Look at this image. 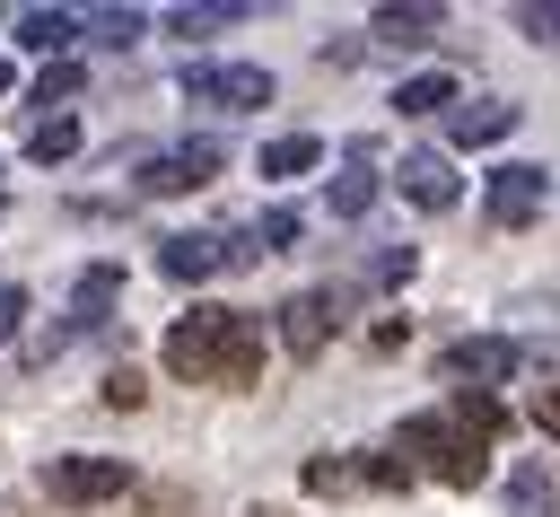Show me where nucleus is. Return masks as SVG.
<instances>
[{
  "instance_id": "nucleus-1",
  "label": "nucleus",
  "mask_w": 560,
  "mask_h": 517,
  "mask_svg": "<svg viewBox=\"0 0 560 517\" xmlns=\"http://www.w3.org/2000/svg\"><path fill=\"white\" fill-rule=\"evenodd\" d=\"M499 429H508V403H499V394H455L446 412H411V421L394 429V447L411 456V473H438V482L472 491V482L490 473Z\"/></svg>"
},
{
  "instance_id": "nucleus-2",
  "label": "nucleus",
  "mask_w": 560,
  "mask_h": 517,
  "mask_svg": "<svg viewBox=\"0 0 560 517\" xmlns=\"http://www.w3.org/2000/svg\"><path fill=\"white\" fill-rule=\"evenodd\" d=\"M158 359H166V377H184V386H254V377H262V324L236 315V307H192V315L166 324Z\"/></svg>"
},
{
  "instance_id": "nucleus-3",
  "label": "nucleus",
  "mask_w": 560,
  "mask_h": 517,
  "mask_svg": "<svg viewBox=\"0 0 560 517\" xmlns=\"http://www.w3.org/2000/svg\"><path fill=\"white\" fill-rule=\"evenodd\" d=\"M175 88H184L192 105H219V114H254V105H271V70H254V61H184Z\"/></svg>"
},
{
  "instance_id": "nucleus-4",
  "label": "nucleus",
  "mask_w": 560,
  "mask_h": 517,
  "mask_svg": "<svg viewBox=\"0 0 560 517\" xmlns=\"http://www.w3.org/2000/svg\"><path fill=\"white\" fill-rule=\"evenodd\" d=\"M438 368H446L455 386H472V394H481V386H508V377L525 368V351H516L508 333H455V342L438 351Z\"/></svg>"
},
{
  "instance_id": "nucleus-5",
  "label": "nucleus",
  "mask_w": 560,
  "mask_h": 517,
  "mask_svg": "<svg viewBox=\"0 0 560 517\" xmlns=\"http://www.w3.org/2000/svg\"><path fill=\"white\" fill-rule=\"evenodd\" d=\"M542 193H551V166H534V158H499L490 184H481V210H490L499 228H525V219L542 210Z\"/></svg>"
},
{
  "instance_id": "nucleus-6",
  "label": "nucleus",
  "mask_w": 560,
  "mask_h": 517,
  "mask_svg": "<svg viewBox=\"0 0 560 517\" xmlns=\"http://www.w3.org/2000/svg\"><path fill=\"white\" fill-rule=\"evenodd\" d=\"M44 491L70 499V508L122 499V491H131V464H122V456H52V464H44Z\"/></svg>"
},
{
  "instance_id": "nucleus-7",
  "label": "nucleus",
  "mask_w": 560,
  "mask_h": 517,
  "mask_svg": "<svg viewBox=\"0 0 560 517\" xmlns=\"http://www.w3.org/2000/svg\"><path fill=\"white\" fill-rule=\"evenodd\" d=\"M228 166V149L201 131V140H175V149H158L149 166H140V193H192V184H210Z\"/></svg>"
},
{
  "instance_id": "nucleus-8",
  "label": "nucleus",
  "mask_w": 560,
  "mask_h": 517,
  "mask_svg": "<svg viewBox=\"0 0 560 517\" xmlns=\"http://www.w3.org/2000/svg\"><path fill=\"white\" fill-rule=\"evenodd\" d=\"M332 333H341V289H298V298L280 307V342H289V359H315Z\"/></svg>"
},
{
  "instance_id": "nucleus-9",
  "label": "nucleus",
  "mask_w": 560,
  "mask_h": 517,
  "mask_svg": "<svg viewBox=\"0 0 560 517\" xmlns=\"http://www.w3.org/2000/svg\"><path fill=\"white\" fill-rule=\"evenodd\" d=\"M228 263H236V228H228V237H201V228L158 237V272H166V280H210V272H228Z\"/></svg>"
},
{
  "instance_id": "nucleus-10",
  "label": "nucleus",
  "mask_w": 560,
  "mask_h": 517,
  "mask_svg": "<svg viewBox=\"0 0 560 517\" xmlns=\"http://www.w3.org/2000/svg\"><path fill=\"white\" fill-rule=\"evenodd\" d=\"M394 184H402V202H411V210H446V202L464 193V175H455V158H446V149H411V158L394 166Z\"/></svg>"
},
{
  "instance_id": "nucleus-11",
  "label": "nucleus",
  "mask_w": 560,
  "mask_h": 517,
  "mask_svg": "<svg viewBox=\"0 0 560 517\" xmlns=\"http://www.w3.org/2000/svg\"><path fill=\"white\" fill-rule=\"evenodd\" d=\"M376 184H385V175H376V149H368V140H350V158H341V175H332V193H324V202H332V219H359V210L376 202Z\"/></svg>"
},
{
  "instance_id": "nucleus-12",
  "label": "nucleus",
  "mask_w": 560,
  "mask_h": 517,
  "mask_svg": "<svg viewBox=\"0 0 560 517\" xmlns=\"http://www.w3.org/2000/svg\"><path fill=\"white\" fill-rule=\"evenodd\" d=\"M70 35H88L70 9H18V53H44V61H61V53H70Z\"/></svg>"
},
{
  "instance_id": "nucleus-13",
  "label": "nucleus",
  "mask_w": 560,
  "mask_h": 517,
  "mask_svg": "<svg viewBox=\"0 0 560 517\" xmlns=\"http://www.w3.org/2000/svg\"><path fill=\"white\" fill-rule=\"evenodd\" d=\"M438 26H446V9H429V0H411V9H376V18H368L376 44H438Z\"/></svg>"
},
{
  "instance_id": "nucleus-14",
  "label": "nucleus",
  "mask_w": 560,
  "mask_h": 517,
  "mask_svg": "<svg viewBox=\"0 0 560 517\" xmlns=\"http://www.w3.org/2000/svg\"><path fill=\"white\" fill-rule=\"evenodd\" d=\"M271 184H289V175H315L324 166V140L315 131H280V140H262V158H254Z\"/></svg>"
},
{
  "instance_id": "nucleus-15",
  "label": "nucleus",
  "mask_w": 560,
  "mask_h": 517,
  "mask_svg": "<svg viewBox=\"0 0 560 517\" xmlns=\"http://www.w3.org/2000/svg\"><path fill=\"white\" fill-rule=\"evenodd\" d=\"M508 123H516V105H508V96H481V105H455V114H446V131H455L464 149H490Z\"/></svg>"
},
{
  "instance_id": "nucleus-16",
  "label": "nucleus",
  "mask_w": 560,
  "mask_h": 517,
  "mask_svg": "<svg viewBox=\"0 0 560 517\" xmlns=\"http://www.w3.org/2000/svg\"><path fill=\"white\" fill-rule=\"evenodd\" d=\"M508 508H516V517H551V508H560V482H551L542 456H525V464L508 473Z\"/></svg>"
},
{
  "instance_id": "nucleus-17",
  "label": "nucleus",
  "mask_w": 560,
  "mask_h": 517,
  "mask_svg": "<svg viewBox=\"0 0 560 517\" xmlns=\"http://www.w3.org/2000/svg\"><path fill=\"white\" fill-rule=\"evenodd\" d=\"M79 26H88V44H105V53H131V44L149 35V18H140V9H88Z\"/></svg>"
},
{
  "instance_id": "nucleus-18",
  "label": "nucleus",
  "mask_w": 560,
  "mask_h": 517,
  "mask_svg": "<svg viewBox=\"0 0 560 517\" xmlns=\"http://www.w3.org/2000/svg\"><path fill=\"white\" fill-rule=\"evenodd\" d=\"M394 114H455V79H446V70L402 79V88H394Z\"/></svg>"
},
{
  "instance_id": "nucleus-19",
  "label": "nucleus",
  "mask_w": 560,
  "mask_h": 517,
  "mask_svg": "<svg viewBox=\"0 0 560 517\" xmlns=\"http://www.w3.org/2000/svg\"><path fill=\"white\" fill-rule=\"evenodd\" d=\"M114 289H122V272H114V263H96V272H79V289H70V324H105V307H114Z\"/></svg>"
},
{
  "instance_id": "nucleus-20",
  "label": "nucleus",
  "mask_w": 560,
  "mask_h": 517,
  "mask_svg": "<svg viewBox=\"0 0 560 517\" xmlns=\"http://www.w3.org/2000/svg\"><path fill=\"white\" fill-rule=\"evenodd\" d=\"M245 9L236 0H201V9H166V35H219V26H236Z\"/></svg>"
},
{
  "instance_id": "nucleus-21",
  "label": "nucleus",
  "mask_w": 560,
  "mask_h": 517,
  "mask_svg": "<svg viewBox=\"0 0 560 517\" xmlns=\"http://www.w3.org/2000/svg\"><path fill=\"white\" fill-rule=\"evenodd\" d=\"M70 149H79V123H70V114H44V123L26 131V158H44V166L70 158Z\"/></svg>"
},
{
  "instance_id": "nucleus-22",
  "label": "nucleus",
  "mask_w": 560,
  "mask_h": 517,
  "mask_svg": "<svg viewBox=\"0 0 560 517\" xmlns=\"http://www.w3.org/2000/svg\"><path fill=\"white\" fill-rule=\"evenodd\" d=\"M298 237H306V210H289V202H280V210H262V219H254V245H262V254H289V245H298Z\"/></svg>"
},
{
  "instance_id": "nucleus-23",
  "label": "nucleus",
  "mask_w": 560,
  "mask_h": 517,
  "mask_svg": "<svg viewBox=\"0 0 560 517\" xmlns=\"http://www.w3.org/2000/svg\"><path fill=\"white\" fill-rule=\"evenodd\" d=\"M306 491H315V499L359 491V456H315V464H306Z\"/></svg>"
},
{
  "instance_id": "nucleus-24",
  "label": "nucleus",
  "mask_w": 560,
  "mask_h": 517,
  "mask_svg": "<svg viewBox=\"0 0 560 517\" xmlns=\"http://www.w3.org/2000/svg\"><path fill=\"white\" fill-rule=\"evenodd\" d=\"M88 88V70L79 61H44V79H35V105H61V96H79Z\"/></svg>"
},
{
  "instance_id": "nucleus-25",
  "label": "nucleus",
  "mask_w": 560,
  "mask_h": 517,
  "mask_svg": "<svg viewBox=\"0 0 560 517\" xmlns=\"http://www.w3.org/2000/svg\"><path fill=\"white\" fill-rule=\"evenodd\" d=\"M140 394H149V386H140L131 368H114V377H105V403H114V412H140Z\"/></svg>"
},
{
  "instance_id": "nucleus-26",
  "label": "nucleus",
  "mask_w": 560,
  "mask_h": 517,
  "mask_svg": "<svg viewBox=\"0 0 560 517\" xmlns=\"http://www.w3.org/2000/svg\"><path fill=\"white\" fill-rule=\"evenodd\" d=\"M516 26H525L534 44H560V9H542V0H534V9H516Z\"/></svg>"
},
{
  "instance_id": "nucleus-27",
  "label": "nucleus",
  "mask_w": 560,
  "mask_h": 517,
  "mask_svg": "<svg viewBox=\"0 0 560 517\" xmlns=\"http://www.w3.org/2000/svg\"><path fill=\"white\" fill-rule=\"evenodd\" d=\"M18 324H26V289H18V280H0V342H9Z\"/></svg>"
},
{
  "instance_id": "nucleus-28",
  "label": "nucleus",
  "mask_w": 560,
  "mask_h": 517,
  "mask_svg": "<svg viewBox=\"0 0 560 517\" xmlns=\"http://www.w3.org/2000/svg\"><path fill=\"white\" fill-rule=\"evenodd\" d=\"M534 421H542V438H560V377L534 386Z\"/></svg>"
},
{
  "instance_id": "nucleus-29",
  "label": "nucleus",
  "mask_w": 560,
  "mask_h": 517,
  "mask_svg": "<svg viewBox=\"0 0 560 517\" xmlns=\"http://www.w3.org/2000/svg\"><path fill=\"white\" fill-rule=\"evenodd\" d=\"M376 280H411V245H385L376 254Z\"/></svg>"
},
{
  "instance_id": "nucleus-30",
  "label": "nucleus",
  "mask_w": 560,
  "mask_h": 517,
  "mask_svg": "<svg viewBox=\"0 0 560 517\" xmlns=\"http://www.w3.org/2000/svg\"><path fill=\"white\" fill-rule=\"evenodd\" d=\"M9 79H18V70H9V61H0V96H9Z\"/></svg>"
},
{
  "instance_id": "nucleus-31",
  "label": "nucleus",
  "mask_w": 560,
  "mask_h": 517,
  "mask_svg": "<svg viewBox=\"0 0 560 517\" xmlns=\"http://www.w3.org/2000/svg\"><path fill=\"white\" fill-rule=\"evenodd\" d=\"M0 210H9V202H0Z\"/></svg>"
}]
</instances>
